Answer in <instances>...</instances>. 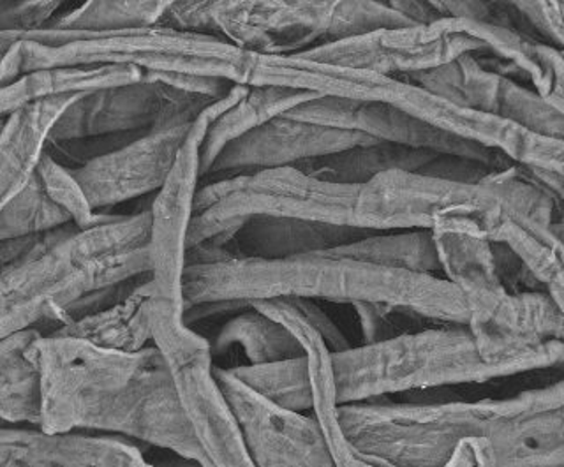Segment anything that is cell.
<instances>
[{
  "label": "cell",
  "instance_id": "d6a6232c",
  "mask_svg": "<svg viewBox=\"0 0 564 467\" xmlns=\"http://www.w3.org/2000/svg\"><path fill=\"white\" fill-rule=\"evenodd\" d=\"M335 408L328 410L314 411L313 416L322 427L323 436H325L326 446L330 449L332 458H334L335 466L337 467H395L392 464L381 463L376 458L364 457L358 454L357 449L349 445L348 441L344 439L340 434L339 425L335 420Z\"/></svg>",
  "mask_w": 564,
  "mask_h": 467
},
{
  "label": "cell",
  "instance_id": "f1b7e54d",
  "mask_svg": "<svg viewBox=\"0 0 564 467\" xmlns=\"http://www.w3.org/2000/svg\"><path fill=\"white\" fill-rule=\"evenodd\" d=\"M66 225H70L69 216L52 202L35 175L31 184L0 211V242L46 234Z\"/></svg>",
  "mask_w": 564,
  "mask_h": 467
},
{
  "label": "cell",
  "instance_id": "d4e9b609",
  "mask_svg": "<svg viewBox=\"0 0 564 467\" xmlns=\"http://www.w3.org/2000/svg\"><path fill=\"white\" fill-rule=\"evenodd\" d=\"M40 335L26 330L0 343V423H40V378L31 358Z\"/></svg>",
  "mask_w": 564,
  "mask_h": 467
},
{
  "label": "cell",
  "instance_id": "44dd1931",
  "mask_svg": "<svg viewBox=\"0 0 564 467\" xmlns=\"http://www.w3.org/2000/svg\"><path fill=\"white\" fill-rule=\"evenodd\" d=\"M140 79H143V70L132 66L67 67L26 73L0 87V120L9 119L18 110L41 99L134 84Z\"/></svg>",
  "mask_w": 564,
  "mask_h": 467
},
{
  "label": "cell",
  "instance_id": "f546056e",
  "mask_svg": "<svg viewBox=\"0 0 564 467\" xmlns=\"http://www.w3.org/2000/svg\"><path fill=\"white\" fill-rule=\"evenodd\" d=\"M37 178L43 189L46 191L53 203H57L62 210L69 216L70 222L78 229L94 228L105 222L110 214H97L88 205L84 191L79 189L75 176L70 175L67 167L61 166L44 152L37 166Z\"/></svg>",
  "mask_w": 564,
  "mask_h": 467
},
{
  "label": "cell",
  "instance_id": "4fadbf2b",
  "mask_svg": "<svg viewBox=\"0 0 564 467\" xmlns=\"http://www.w3.org/2000/svg\"><path fill=\"white\" fill-rule=\"evenodd\" d=\"M194 122L196 120H178L159 126L111 154L69 170L90 208L99 214L120 203L158 193L172 172Z\"/></svg>",
  "mask_w": 564,
  "mask_h": 467
},
{
  "label": "cell",
  "instance_id": "30bf717a",
  "mask_svg": "<svg viewBox=\"0 0 564 467\" xmlns=\"http://www.w3.org/2000/svg\"><path fill=\"white\" fill-rule=\"evenodd\" d=\"M476 52H485L480 41L463 32L446 31L434 23L387 29L317 44L314 48L296 53L295 57L397 78L434 69L457 61L464 53Z\"/></svg>",
  "mask_w": 564,
  "mask_h": 467
},
{
  "label": "cell",
  "instance_id": "d6986e66",
  "mask_svg": "<svg viewBox=\"0 0 564 467\" xmlns=\"http://www.w3.org/2000/svg\"><path fill=\"white\" fill-rule=\"evenodd\" d=\"M441 275L466 298L469 316L494 304L507 290L494 269L492 247L480 235L458 229H432Z\"/></svg>",
  "mask_w": 564,
  "mask_h": 467
},
{
  "label": "cell",
  "instance_id": "277c9868",
  "mask_svg": "<svg viewBox=\"0 0 564 467\" xmlns=\"http://www.w3.org/2000/svg\"><path fill=\"white\" fill-rule=\"evenodd\" d=\"M563 405L564 383L557 381L476 401L351 402L337 405L335 420L364 457L395 467H446L469 443L496 436L511 420Z\"/></svg>",
  "mask_w": 564,
  "mask_h": 467
},
{
  "label": "cell",
  "instance_id": "7402d4cb",
  "mask_svg": "<svg viewBox=\"0 0 564 467\" xmlns=\"http://www.w3.org/2000/svg\"><path fill=\"white\" fill-rule=\"evenodd\" d=\"M319 94L286 87H249L246 96L208 126L199 149V181L220 150L252 129H258L296 106L313 101Z\"/></svg>",
  "mask_w": 564,
  "mask_h": 467
},
{
  "label": "cell",
  "instance_id": "5bb4252c",
  "mask_svg": "<svg viewBox=\"0 0 564 467\" xmlns=\"http://www.w3.org/2000/svg\"><path fill=\"white\" fill-rule=\"evenodd\" d=\"M370 143H378V140L364 132L326 128L279 115L220 150L199 184L273 167H295L305 161Z\"/></svg>",
  "mask_w": 564,
  "mask_h": 467
},
{
  "label": "cell",
  "instance_id": "7a4b0ae2",
  "mask_svg": "<svg viewBox=\"0 0 564 467\" xmlns=\"http://www.w3.org/2000/svg\"><path fill=\"white\" fill-rule=\"evenodd\" d=\"M182 298L184 311L202 304L304 298L392 305L441 323L466 325L469 319L466 298L446 279L361 263L332 251L189 264L182 275Z\"/></svg>",
  "mask_w": 564,
  "mask_h": 467
},
{
  "label": "cell",
  "instance_id": "e575fe53",
  "mask_svg": "<svg viewBox=\"0 0 564 467\" xmlns=\"http://www.w3.org/2000/svg\"><path fill=\"white\" fill-rule=\"evenodd\" d=\"M172 31L217 35L212 20V2H167L158 25ZM220 37V35H219Z\"/></svg>",
  "mask_w": 564,
  "mask_h": 467
},
{
  "label": "cell",
  "instance_id": "484cf974",
  "mask_svg": "<svg viewBox=\"0 0 564 467\" xmlns=\"http://www.w3.org/2000/svg\"><path fill=\"white\" fill-rule=\"evenodd\" d=\"M330 251L361 263L443 278L432 229L381 231Z\"/></svg>",
  "mask_w": 564,
  "mask_h": 467
},
{
  "label": "cell",
  "instance_id": "cb8c5ba5",
  "mask_svg": "<svg viewBox=\"0 0 564 467\" xmlns=\"http://www.w3.org/2000/svg\"><path fill=\"white\" fill-rule=\"evenodd\" d=\"M234 348L242 349L247 360L243 366H260L305 355L299 340L281 323L249 305L220 326L219 334L210 343L212 360Z\"/></svg>",
  "mask_w": 564,
  "mask_h": 467
},
{
  "label": "cell",
  "instance_id": "1f68e13d",
  "mask_svg": "<svg viewBox=\"0 0 564 467\" xmlns=\"http://www.w3.org/2000/svg\"><path fill=\"white\" fill-rule=\"evenodd\" d=\"M67 2L58 0H23V2H0V35L2 37H18V35L32 34L44 31L52 25L53 20L62 13Z\"/></svg>",
  "mask_w": 564,
  "mask_h": 467
},
{
  "label": "cell",
  "instance_id": "ffe728a7",
  "mask_svg": "<svg viewBox=\"0 0 564 467\" xmlns=\"http://www.w3.org/2000/svg\"><path fill=\"white\" fill-rule=\"evenodd\" d=\"M154 286L149 278L141 279L129 295L117 304L102 308L99 313L82 317L78 322L64 326L53 335H66L88 340L106 349L117 351H140L152 344L150 330V305Z\"/></svg>",
  "mask_w": 564,
  "mask_h": 467
},
{
  "label": "cell",
  "instance_id": "2e32d148",
  "mask_svg": "<svg viewBox=\"0 0 564 467\" xmlns=\"http://www.w3.org/2000/svg\"><path fill=\"white\" fill-rule=\"evenodd\" d=\"M455 62L460 70V93L466 108L540 137L564 140V106L543 99L533 88L485 69L475 53H464Z\"/></svg>",
  "mask_w": 564,
  "mask_h": 467
},
{
  "label": "cell",
  "instance_id": "74e56055",
  "mask_svg": "<svg viewBox=\"0 0 564 467\" xmlns=\"http://www.w3.org/2000/svg\"><path fill=\"white\" fill-rule=\"evenodd\" d=\"M561 467H564V466H561Z\"/></svg>",
  "mask_w": 564,
  "mask_h": 467
},
{
  "label": "cell",
  "instance_id": "9c48e42d",
  "mask_svg": "<svg viewBox=\"0 0 564 467\" xmlns=\"http://www.w3.org/2000/svg\"><path fill=\"white\" fill-rule=\"evenodd\" d=\"M214 101V97L176 90L158 79L96 88L73 97L53 126L50 141L149 132L178 120H196Z\"/></svg>",
  "mask_w": 564,
  "mask_h": 467
},
{
  "label": "cell",
  "instance_id": "6da1fadb",
  "mask_svg": "<svg viewBox=\"0 0 564 467\" xmlns=\"http://www.w3.org/2000/svg\"><path fill=\"white\" fill-rule=\"evenodd\" d=\"M31 358L46 432H101L208 466L163 352L106 349L66 335H40Z\"/></svg>",
  "mask_w": 564,
  "mask_h": 467
},
{
  "label": "cell",
  "instance_id": "4316f807",
  "mask_svg": "<svg viewBox=\"0 0 564 467\" xmlns=\"http://www.w3.org/2000/svg\"><path fill=\"white\" fill-rule=\"evenodd\" d=\"M226 369L251 392L275 408L290 413H313V379L305 355L260 366H237Z\"/></svg>",
  "mask_w": 564,
  "mask_h": 467
},
{
  "label": "cell",
  "instance_id": "3957f363",
  "mask_svg": "<svg viewBox=\"0 0 564 467\" xmlns=\"http://www.w3.org/2000/svg\"><path fill=\"white\" fill-rule=\"evenodd\" d=\"M149 237V210L110 214L94 228L70 225L0 273V343L26 330L57 334L73 323L79 300L150 275Z\"/></svg>",
  "mask_w": 564,
  "mask_h": 467
},
{
  "label": "cell",
  "instance_id": "4dcf8cb0",
  "mask_svg": "<svg viewBox=\"0 0 564 467\" xmlns=\"http://www.w3.org/2000/svg\"><path fill=\"white\" fill-rule=\"evenodd\" d=\"M513 23L531 40L563 50L564 31L561 2H510Z\"/></svg>",
  "mask_w": 564,
  "mask_h": 467
},
{
  "label": "cell",
  "instance_id": "8d00e7d4",
  "mask_svg": "<svg viewBox=\"0 0 564 467\" xmlns=\"http://www.w3.org/2000/svg\"><path fill=\"white\" fill-rule=\"evenodd\" d=\"M390 6L402 17L408 18L413 25H434L443 18L432 2H390Z\"/></svg>",
  "mask_w": 564,
  "mask_h": 467
},
{
  "label": "cell",
  "instance_id": "52a82bcc",
  "mask_svg": "<svg viewBox=\"0 0 564 467\" xmlns=\"http://www.w3.org/2000/svg\"><path fill=\"white\" fill-rule=\"evenodd\" d=\"M217 35L246 52L291 57L317 44L414 26L390 2H212Z\"/></svg>",
  "mask_w": 564,
  "mask_h": 467
},
{
  "label": "cell",
  "instance_id": "ba28073f",
  "mask_svg": "<svg viewBox=\"0 0 564 467\" xmlns=\"http://www.w3.org/2000/svg\"><path fill=\"white\" fill-rule=\"evenodd\" d=\"M152 344L163 352L194 436L210 467H258L237 416L214 378L210 340L185 325L184 311L152 296Z\"/></svg>",
  "mask_w": 564,
  "mask_h": 467
},
{
  "label": "cell",
  "instance_id": "603a6c76",
  "mask_svg": "<svg viewBox=\"0 0 564 467\" xmlns=\"http://www.w3.org/2000/svg\"><path fill=\"white\" fill-rule=\"evenodd\" d=\"M436 158H440V154L378 141L370 145L343 150L339 154L305 161L295 167L317 181L361 185L369 184L376 176L392 170L419 172Z\"/></svg>",
  "mask_w": 564,
  "mask_h": 467
},
{
  "label": "cell",
  "instance_id": "9a60e30c",
  "mask_svg": "<svg viewBox=\"0 0 564 467\" xmlns=\"http://www.w3.org/2000/svg\"><path fill=\"white\" fill-rule=\"evenodd\" d=\"M0 467H158L131 441L0 423ZM182 467H202L198 464Z\"/></svg>",
  "mask_w": 564,
  "mask_h": 467
},
{
  "label": "cell",
  "instance_id": "836d02e7",
  "mask_svg": "<svg viewBox=\"0 0 564 467\" xmlns=\"http://www.w3.org/2000/svg\"><path fill=\"white\" fill-rule=\"evenodd\" d=\"M494 256V269L501 286L508 293H531V291H545L534 278L531 270L522 263L519 256L511 251L510 247L501 242H490ZM546 293V291H545Z\"/></svg>",
  "mask_w": 564,
  "mask_h": 467
},
{
  "label": "cell",
  "instance_id": "8fae6325",
  "mask_svg": "<svg viewBox=\"0 0 564 467\" xmlns=\"http://www.w3.org/2000/svg\"><path fill=\"white\" fill-rule=\"evenodd\" d=\"M207 110V108H205ZM199 113L176 155L172 172L155 193L150 207V281L155 296L184 311L182 275L194 198L199 189V149L210 126L207 111Z\"/></svg>",
  "mask_w": 564,
  "mask_h": 467
},
{
  "label": "cell",
  "instance_id": "83f0119b",
  "mask_svg": "<svg viewBox=\"0 0 564 467\" xmlns=\"http://www.w3.org/2000/svg\"><path fill=\"white\" fill-rule=\"evenodd\" d=\"M167 2H128V0H94L69 4L53 20L48 29L79 34L137 31L155 26Z\"/></svg>",
  "mask_w": 564,
  "mask_h": 467
},
{
  "label": "cell",
  "instance_id": "5b68a950",
  "mask_svg": "<svg viewBox=\"0 0 564 467\" xmlns=\"http://www.w3.org/2000/svg\"><path fill=\"white\" fill-rule=\"evenodd\" d=\"M254 216L290 217L370 231L404 229L375 185L317 181L296 167H273L199 184L187 249Z\"/></svg>",
  "mask_w": 564,
  "mask_h": 467
},
{
  "label": "cell",
  "instance_id": "ac0fdd59",
  "mask_svg": "<svg viewBox=\"0 0 564 467\" xmlns=\"http://www.w3.org/2000/svg\"><path fill=\"white\" fill-rule=\"evenodd\" d=\"M76 94L48 97L11 115L0 131V211L31 184L53 126Z\"/></svg>",
  "mask_w": 564,
  "mask_h": 467
},
{
  "label": "cell",
  "instance_id": "d590c367",
  "mask_svg": "<svg viewBox=\"0 0 564 467\" xmlns=\"http://www.w3.org/2000/svg\"><path fill=\"white\" fill-rule=\"evenodd\" d=\"M70 225L61 226V228L52 229V231H46V234L32 235V237L2 240L0 242V273L11 269V267L20 263V261L26 260L29 256L40 251L44 246H48L53 240H57Z\"/></svg>",
  "mask_w": 564,
  "mask_h": 467
},
{
  "label": "cell",
  "instance_id": "8992f818",
  "mask_svg": "<svg viewBox=\"0 0 564 467\" xmlns=\"http://www.w3.org/2000/svg\"><path fill=\"white\" fill-rule=\"evenodd\" d=\"M528 372L517 363L487 361L467 325L405 332L372 344L332 352L337 405L411 390L481 384Z\"/></svg>",
  "mask_w": 564,
  "mask_h": 467
},
{
  "label": "cell",
  "instance_id": "e0dca14e",
  "mask_svg": "<svg viewBox=\"0 0 564 467\" xmlns=\"http://www.w3.org/2000/svg\"><path fill=\"white\" fill-rule=\"evenodd\" d=\"M378 231L290 217L254 216L238 226L225 251L235 258H288L330 251Z\"/></svg>",
  "mask_w": 564,
  "mask_h": 467
},
{
  "label": "cell",
  "instance_id": "7c38bea8",
  "mask_svg": "<svg viewBox=\"0 0 564 467\" xmlns=\"http://www.w3.org/2000/svg\"><path fill=\"white\" fill-rule=\"evenodd\" d=\"M214 378L258 467H337L313 414L290 413L251 392L225 367Z\"/></svg>",
  "mask_w": 564,
  "mask_h": 467
}]
</instances>
